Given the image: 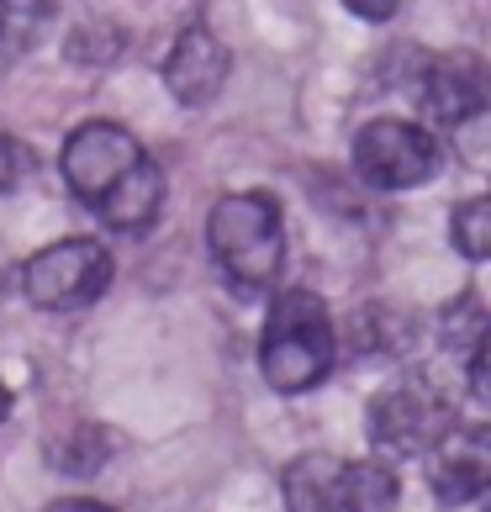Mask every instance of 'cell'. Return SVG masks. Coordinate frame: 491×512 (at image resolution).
I'll list each match as a JSON object with an SVG mask.
<instances>
[{"label":"cell","instance_id":"1","mask_svg":"<svg viewBox=\"0 0 491 512\" xmlns=\"http://www.w3.org/2000/svg\"><path fill=\"white\" fill-rule=\"evenodd\" d=\"M59 169L69 196L96 212L111 233H143L164 206V169L143 154V143L122 122H80L64 138Z\"/></svg>","mask_w":491,"mask_h":512},{"label":"cell","instance_id":"2","mask_svg":"<svg viewBox=\"0 0 491 512\" xmlns=\"http://www.w3.org/2000/svg\"><path fill=\"white\" fill-rule=\"evenodd\" d=\"M206 249L238 296H259L286 264V217L270 191H228L206 217Z\"/></svg>","mask_w":491,"mask_h":512},{"label":"cell","instance_id":"3","mask_svg":"<svg viewBox=\"0 0 491 512\" xmlns=\"http://www.w3.org/2000/svg\"><path fill=\"white\" fill-rule=\"evenodd\" d=\"M333 354H338V333H333L323 296L280 291L270 301V317H264V333H259V370L270 381V391L301 396V391L323 386L333 370Z\"/></svg>","mask_w":491,"mask_h":512},{"label":"cell","instance_id":"4","mask_svg":"<svg viewBox=\"0 0 491 512\" xmlns=\"http://www.w3.org/2000/svg\"><path fill=\"white\" fill-rule=\"evenodd\" d=\"M111 249L96 238H59L22 264V296L43 312H80L111 291Z\"/></svg>","mask_w":491,"mask_h":512},{"label":"cell","instance_id":"5","mask_svg":"<svg viewBox=\"0 0 491 512\" xmlns=\"http://www.w3.org/2000/svg\"><path fill=\"white\" fill-rule=\"evenodd\" d=\"M444 148L428 127L402 117H375L354 132V175L375 191H412L439 175Z\"/></svg>","mask_w":491,"mask_h":512},{"label":"cell","instance_id":"6","mask_svg":"<svg viewBox=\"0 0 491 512\" xmlns=\"http://www.w3.org/2000/svg\"><path fill=\"white\" fill-rule=\"evenodd\" d=\"M370 444L381 454H428V444L455 423V412L428 375H402L370 402Z\"/></svg>","mask_w":491,"mask_h":512},{"label":"cell","instance_id":"7","mask_svg":"<svg viewBox=\"0 0 491 512\" xmlns=\"http://www.w3.org/2000/svg\"><path fill=\"white\" fill-rule=\"evenodd\" d=\"M428 481H433L444 507H465V502L486 497V486H491V433L481 423L476 428L449 423L439 439L428 444Z\"/></svg>","mask_w":491,"mask_h":512},{"label":"cell","instance_id":"8","mask_svg":"<svg viewBox=\"0 0 491 512\" xmlns=\"http://www.w3.org/2000/svg\"><path fill=\"white\" fill-rule=\"evenodd\" d=\"M228 69H233V53L212 27H185L164 59V85L180 106H206L228 85Z\"/></svg>","mask_w":491,"mask_h":512},{"label":"cell","instance_id":"9","mask_svg":"<svg viewBox=\"0 0 491 512\" xmlns=\"http://www.w3.org/2000/svg\"><path fill=\"white\" fill-rule=\"evenodd\" d=\"M486 64L476 53H444L423 69V111L444 127H465L486 117Z\"/></svg>","mask_w":491,"mask_h":512},{"label":"cell","instance_id":"10","mask_svg":"<svg viewBox=\"0 0 491 512\" xmlns=\"http://www.w3.org/2000/svg\"><path fill=\"white\" fill-rule=\"evenodd\" d=\"M286 512H338V460L328 454H296L280 476Z\"/></svg>","mask_w":491,"mask_h":512},{"label":"cell","instance_id":"11","mask_svg":"<svg viewBox=\"0 0 491 512\" xmlns=\"http://www.w3.org/2000/svg\"><path fill=\"white\" fill-rule=\"evenodd\" d=\"M396 486L391 465L381 460H354V465H338V512H396Z\"/></svg>","mask_w":491,"mask_h":512},{"label":"cell","instance_id":"12","mask_svg":"<svg viewBox=\"0 0 491 512\" xmlns=\"http://www.w3.org/2000/svg\"><path fill=\"white\" fill-rule=\"evenodd\" d=\"M53 22V0H0V74H11L43 43Z\"/></svg>","mask_w":491,"mask_h":512},{"label":"cell","instance_id":"13","mask_svg":"<svg viewBox=\"0 0 491 512\" xmlns=\"http://www.w3.org/2000/svg\"><path fill=\"white\" fill-rule=\"evenodd\" d=\"M412 344V317L391 307H365L354 312V349L360 354H402Z\"/></svg>","mask_w":491,"mask_h":512},{"label":"cell","instance_id":"14","mask_svg":"<svg viewBox=\"0 0 491 512\" xmlns=\"http://www.w3.org/2000/svg\"><path fill=\"white\" fill-rule=\"evenodd\" d=\"M449 243L476 264L491 254V201L486 196H465L455 212H449Z\"/></svg>","mask_w":491,"mask_h":512},{"label":"cell","instance_id":"15","mask_svg":"<svg viewBox=\"0 0 491 512\" xmlns=\"http://www.w3.org/2000/svg\"><path fill=\"white\" fill-rule=\"evenodd\" d=\"M486 333H491V317H486V307H481V296L465 291L455 307L444 312V344H449V349H470V344H481Z\"/></svg>","mask_w":491,"mask_h":512},{"label":"cell","instance_id":"16","mask_svg":"<svg viewBox=\"0 0 491 512\" xmlns=\"http://www.w3.org/2000/svg\"><path fill=\"white\" fill-rule=\"evenodd\" d=\"M122 48H127V37L117 27H80L69 37L74 64H111V59H122Z\"/></svg>","mask_w":491,"mask_h":512},{"label":"cell","instance_id":"17","mask_svg":"<svg viewBox=\"0 0 491 512\" xmlns=\"http://www.w3.org/2000/svg\"><path fill=\"white\" fill-rule=\"evenodd\" d=\"M27 175H32V148L0 127V196L16 191V185H22Z\"/></svg>","mask_w":491,"mask_h":512},{"label":"cell","instance_id":"18","mask_svg":"<svg viewBox=\"0 0 491 512\" xmlns=\"http://www.w3.org/2000/svg\"><path fill=\"white\" fill-rule=\"evenodd\" d=\"M465 354H470V359H465V370H470V396H476V402L486 407V402H491V333L481 338V344H470Z\"/></svg>","mask_w":491,"mask_h":512},{"label":"cell","instance_id":"19","mask_svg":"<svg viewBox=\"0 0 491 512\" xmlns=\"http://www.w3.org/2000/svg\"><path fill=\"white\" fill-rule=\"evenodd\" d=\"M344 6L360 16V22H391V16L402 11V0H344Z\"/></svg>","mask_w":491,"mask_h":512},{"label":"cell","instance_id":"20","mask_svg":"<svg viewBox=\"0 0 491 512\" xmlns=\"http://www.w3.org/2000/svg\"><path fill=\"white\" fill-rule=\"evenodd\" d=\"M48 512H111V507H101V502H85V497H64V502H53Z\"/></svg>","mask_w":491,"mask_h":512},{"label":"cell","instance_id":"21","mask_svg":"<svg viewBox=\"0 0 491 512\" xmlns=\"http://www.w3.org/2000/svg\"><path fill=\"white\" fill-rule=\"evenodd\" d=\"M6 417H11V386L0 381V423H6Z\"/></svg>","mask_w":491,"mask_h":512}]
</instances>
